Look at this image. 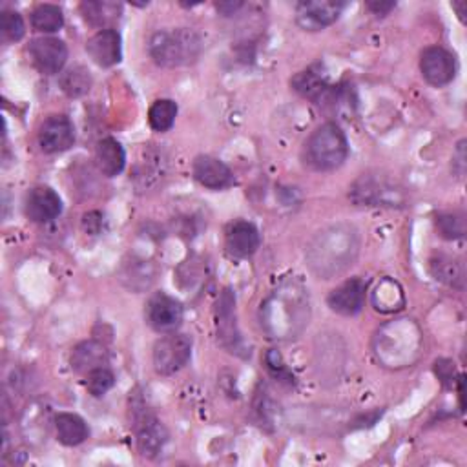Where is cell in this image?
Returning a JSON list of instances; mask_svg holds the SVG:
<instances>
[{
  "label": "cell",
  "mask_w": 467,
  "mask_h": 467,
  "mask_svg": "<svg viewBox=\"0 0 467 467\" xmlns=\"http://www.w3.org/2000/svg\"><path fill=\"white\" fill-rule=\"evenodd\" d=\"M260 249V232L249 221H234L226 230V251L230 256L245 260Z\"/></svg>",
  "instance_id": "d6986e66"
},
{
  "label": "cell",
  "mask_w": 467,
  "mask_h": 467,
  "mask_svg": "<svg viewBox=\"0 0 467 467\" xmlns=\"http://www.w3.org/2000/svg\"><path fill=\"white\" fill-rule=\"evenodd\" d=\"M148 51L157 66L180 68L198 61L203 51V40L199 33L190 28L161 30L150 37Z\"/></svg>",
  "instance_id": "277c9868"
},
{
  "label": "cell",
  "mask_w": 467,
  "mask_h": 467,
  "mask_svg": "<svg viewBox=\"0 0 467 467\" xmlns=\"http://www.w3.org/2000/svg\"><path fill=\"white\" fill-rule=\"evenodd\" d=\"M292 88L300 95L314 101L316 104H329L334 92V86H330L327 79L322 75V72L314 68H309L292 79Z\"/></svg>",
  "instance_id": "7402d4cb"
},
{
  "label": "cell",
  "mask_w": 467,
  "mask_h": 467,
  "mask_svg": "<svg viewBox=\"0 0 467 467\" xmlns=\"http://www.w3.org/2000/svg\"><path fill=\"white\" fill-rule=\"evenodd\" d=\"M343 10L341 0H307L296 6V22L305 31H320L334 24Z\"/></svg>",
  "instance_id": "30bf717a"
},
{
  "label": "cell",
  "mask_w": 467,
  "mask_h": 467,
  "mask_svg": "<svg viewBox=\"0 0 467 467\" xmlns=\"http://www.w3.org/2000/svg\"><path fill=\"white\" fill-rule=\"evenodd\" d=\"M424 336L413 320L385 323L374 336V357L389 369L411 367L422 353Z\"/></svg>",
  "instance_id": "3957f363"
},
{
  "label": "cell",
  "mask_w": 467,
  "mask_h": 467,
  "mask_svg": "<svg viewBox=\"0 0 467 467\" xmlns=\"http://www.w3.org/2000/svg\"><path fill=\"white\" fill-rule=\"evenodd\" d=\"M81 13L92 26L108 30L106 26L117 22L123 15V4L113 3V0H84Z\"/></svg>",
  "instance_id": "603a6c76"
},
{
  "label": "cell",
  "mask_w": 467,
  "mask_h": 467,
  "mask_svg": "<svg viewBox=\"0 0 467 467\" xmlns=\"http://www.w3.org/2000/svg\"><path fill=\"white\" fill-rule=\"evenodd\" d=\"M168 170V161L163 150L157 148H145L141 161L136 166V183L139 189H154L157 187Z\"/></svg>",
  "instance_id": "ffe728a7"
},
{
  "label": "cell",
  "mask_w": 467,
  "mask_h": 467,
  "mask_svg": "<svg viewBox=\"0 0 467 467\" xmlns=\"http://www.w3.org/2000/svg\"><path fill=\"white\" fill-rule=\"evenodd\" d=\"M86 51L92 61L101 68H111L121 63L123 58V44L119 31L113 28L97 31L86 44Z\"/></svg>",
  "instance_id": "2e32d148"
},
{
  "label": "cell",
  "mask_w": 467,
  "mask_h": 467,
  "mask_svg": "<svg viewBox=\"0 0 467 467\" xmlns=\"http://www.w3.org/2000/svg\"><path fill=\"white\" fill-rule=\"evenodd\" d=\"M157 276V270L152 261L146 260H137L134 258L132 261L125 263L121 269V281L132 288V290H145L148 288Z\"/></svg>",
  "instance_id": "4316f807"
},
{
  "label": "cell",
  "mask_w": 467,
  "mask_h": 467,
  "mask_svg": "<svg viewBox=\"0 0 467 467\" xmlns=\"http://www.w3.org/2000/svg\"><path fill=\"white\" fill-rule=\"evenodd\" d=\"M435 371H436L438 378H440L444 383H447V385L453 387L454 369H453V364H451L449 360H440V362H436V364H435Z\"/></svg>",
  "instance_id": "8d00e7d4"
},
{
  "label": "cell",
  "mask_w": 467,
  "mask_h": 467,
  "mask_svg": "<svg viewBox=\"0 0 467 467\" xmlns=\"http://www.w3.org/2000/svg\"><path fill=\"white\" fill-rule=\"evenodd\" d=\"M347 155L348 143L336 123L322 125L307 141V161L316 170H336L345 163Z\"/></svg>",
  "instance_id": "5b68a950"
},
{
  "label": "cell",
  "mask_w": 467,
  "mask_h": 467,
  "mask_svg": "<svg viewBox=\"0 0 467 467\" xmlns=\"http://www.w3.org/2000/svg\"><path fill=\"white\" fill-rule=\"evenodd\" d=\"M0 28H3L4 39L10 40V42H19L24 37V33H26V26H24V21H22L21 13L10 12V10L3 13Z\"/></svg>",
  "instance_id": "836d02e7"
},
{
  "label": "cell",
  "mask_w": 467,
  "mask_h": 467,
  "mask_svg": "<svg viewBox=\"0 0 467 467\" xmlns=\"http://www.w3.org/2000/svg\"><path fill=\"white\" fill-rule=\"evenodd\" d=\"M216 8H217V12L223 13L225 17H230V15L236 13L238 10L243 8V3H240V0H236V3H217Z\"/></svg>",
  "instance_id": "ab89813d"
},
{
  "label": "cell",
  "mask_w": 467,
  "mask_h": 467,
  "mask_svg": "<svg viewBox=\"0 0 467 467\" xmlns=\"http://www.w3.org/2000/svg\"><path fill=\"white\" fill-rule=\"evenodd\" d=\"M436 228L445 240H462L465 236V216L460 212L442 214L436 217Z\"/></svg>",
  "instance_id": "1f68e13d"
},
{
  "label": "cell",
  "mask_w": 467,
  "mask_h": 467,
  "mask_svg": "<svg viewBox=\"0 0 467 467\" xmlns=\"http://www.w3.org/2000/svg\"><path fill=\"white\" fill-rule=\"evenodd\" d=\"M83 228L90 236H97L102 228V214L101 212H88L83 217Z\"/></svg>",
  "instance_id": "d590c367"
},
{
  "label": "cell",
  "mask_w": 467,
  "mask_h": 467,
  "mask_svg": "<svg viewBox=\"0 0 467 467\" xmlns=\"http://www.w3.org/2000/svg\"><path fill=\"white\" fill-rule=\"evenodd\" d=\"M55 431L58 442L68 447L81 445L90 436L86 422L74 413H58L55 417Z\"/></svg>",
  "instance_id": "484cf974"
},
{
  "label": "cell",
  "mask_w": 467,
  "mask_h": 467,
  "mask_svg": "<svg viewBox=\"0 0 467 467\" xmlns=\"http://www.w3.org/2000/svg\"><path fill=\"white\" fill-rule=\"evenodd\" d=\"M26 216L35 223H49L63 212V201L49 187H35L26 196Z\"/></svg>",
  "instance_id": "ac0fdd59"
},
{
  "label": "cell",
  "mask_w": 467,
  "mask_h": 467,
  "mask_svg": "<svg viewBox=\"0 0 467 467\" xmlns=\"http://www.w3.org/2000/svg\"><path fill=\"white\" fill-rule=\"evenodd\" d=\"M420 70H422L424 79L431 86L440 88V86L449 84L454 79L456 61L447 49H444L440 46H431L422 53Z\"/></svg>",
  "instance_id": "5bb4252c"
},
{
  "label": "cell",
  "mask_w": 467,
  "mask_h": 467,
  "mask_svg": "<svg viewBox=\"0 0 467 467\" xmlns=\"http://www.w3.org/2000/svg\"><path fill=\"white\" fill-rule=\"evenodd\" d=\"M30 57L39 72L53 75L65 68L68 61V48L61 39L40 37L31 40Z\"/></svg>",
  "instance_id": "7c38bea8"
},
{
  "label": "cell",
  "mask_w": 467,
  "mask_h": 467,
  "mask_svg": "<svg viewBox=\"0 0 467 467\" xmlns=\"http://www.w3.org/2000/svg\"><path fill=\"white\" fill-rule=\"evenodd\" d=\"M61 88L66 95H70L74 99L83 97L92 88V75L84 66H74L63 74Z\"/></svg>",
  "instance_id": "4dcf8cb0"
},
{
  "label": "cell",
  "mask_w": 467,
  "mask_h": 467,
  "mask_svg": "<svg viewBox=\"0 0 467 467\" xmlns=\"http://www.w3.org/2000/svg\"><path fill=\"white\" fill-rule=\"evenodd\" d=\"M403 304H405V298H403L401 286L389 278H385L373 292V305L380 313L400 311L403 307Z\"/></svg>",
  "instance_id": "83f0119b"
},
{
  "label": "cell",
  "mask_w": 467,
  "mask_h": 467,
  "mask_svg": "<svg viewBox=\"0 0 467 467\" xmlns=\"http://www.w3.org/2000/svg\"><path fill=\"white\" fill-rule=\"evenodd\" d=\"M192 357V339L185 334L170 332L154 345V369L157 374L170 376L181 371Z\"/></svg>",
  "instance_id": "ba28073f"
},
{
  "label": "cell",
  "mask_w": 467,
  "mask_h": 467,
  "mask_svg": "<svg viewBox=\"0 0 467 467\" xmlns=\"http://www.w3.org/2000/svg\"><path fill=\"white\" fill-rule=\"evenodd\" d=\"M75 143V128L66 115H51L39 130V145L46 154L66 152Z\"/></svg>",
  "instance_id": "4fadbf2b"
},
{
  "label": "cell",
  "mask_w": 467,
  "mask_h": 467,
  "mask_svg": "<svg viewBox=\"0 0 467 467\" xmlns=\"http://www.w3.org/2000/svg\"><path fill=\"white\" fill-rule=\"evenodd\" d=\"M367 8H369V12H373L374 15L385 17V15H389V13L396 8V3H383V0H371V3H367Z\"/></svg>",
  "instance_id": "f35d334b"
},
{
  "label": "cell",
  "mask_w": 467,
  "mask_h": 467,
  "mask_svg": "<svg viewBox=\"0 0 467 467\" xmlns=\"http://www.w3.org/2000/svg\"><path fill=\"white\" fill-rule=\"evenodd\" d=\"M350 199L364 207H403L405 192L385 175L364 173L350 189Z\"/></svg>",
  "instance_id": "8992f818"
},
{
  "label": "cell",
  "mask_w": 467,
  "mask_h": 467,
  "mask_svg": "<svg viewBox=\"0 0 467 467\" xmlns=\"http://www.w3.org/2000/svg\"><path fill=\"white\" fill-rule=\"evenodd\" d=\"M108 350L101 341L90 339V341H83L79 343L70 358L72 369L79 374H88L99 367H106L108 364Z\"/></svg>",
  "instance_id": "44dd1931"
},
{
  "label": "cell",
  "mask_w": 467,
  "mask_h": 467,
  "mask_svg": "<svg viewBox=\"0 0 467 467\" xmlns=\"http://www.w3.org/2000/svg\"><path fill=\"white\" fill-rule=\"evenodd\" d=\"M178 117V104L172 99H159L148 111V123L155 132H166L173 127Z\"/></svg>",
  "instance_id": "f546056e"
},
{
  "label": "cell",
  "mask_w": 467,
  "mask_h": 467,
  "mask_svg": "<svg viewBox=\"0 0 467 467\" xmlns=\"http://www.w3.org/2000/svg\"><path fill=\"white\" fill-rule=\"evenodd\" d=\"M366 295L367 283L360 278H353L336 286L329 295L327 304L336 314L357 316L366 305Z\"/></svg>",
  "instance_id": "9a60e30c"
},
{
  "label": "cell",
  "mask_w": 467,
  "mask_h": 467,
  "mask_svg": "<svg viewBox=\"0 0 467 467\" xmlns=\"http://www.w3.org/2000/svg\"><path fill=\"white\" fill-rule=\"evenodd\" d=\"M132 420L139 453L146 458H155L168 442V433L154 417L143 398H136L132 401Z\"/></svg>",
  "instance_id": "52a82bcc"
},
{
  "label": "cell",
  "mask_w": 467,
  "mask_h": 467,
  "mask_svg": "<svg viewBox=\"0 0 467 467\" xmlns=\"http://www.w3.org/2000/svg\"><path fill=\"white\" fill-rule=\"evenodd\" d=\"M429 267H431V274L435 276L436 281L445 283L447 286H453V288H458V290L463 288V285H465V263H463V260L440 254V256H435L429 261Z\"/></svg>",
  "instance_id": "cb8c5ba5"
},
{
  "label": "cell",
  "mask_w": 467,
  "mask_h": 467,
  "mask_svg": "<svg viewBox=\"0 0 467 467\" xmlns=\"http://www.w3.org/2000/svg\"><path fill=\"white\" fill-rule=\"evenodd\" d=\"M307 288L296 281L286 279L261 304V329L270 339L285 341L298 338L311 320V302Z\"/></svg>",
  "instance_id": "6da1fadb"
},
{
  "label": "cell",
  "mask_w": 467,
  "mask_h": 467,
  "mask_svg": "<svg viewBox=\"0 0 467 467\" xmlns=\"http://www.w3.org/2000/svg\"><path fill=\"white\" fill-rule=\"evenodd\" d=\"M265 364H267V369L272 373V376L278 378L279 382H286V383L295 382V376L290 374V371L281 362V357H279L278 350H269L267 357H265Z\"/></svg>",
  "instance_id": "e575fe53"
},
{
  "label": "cell",
  "mask_w": 467,
  "mask_h": 467,
  "mask_svg": "<svg viewBox=\"0 0 467 467\" xmlns=\"http://www.w3.org/2000/svg\"><path fill=\"white\" fill-rule=\"evenodd\" d=\"M95 159H97L101 172L104 175H108V178H113V175L121 173L127 164L125 148L121 146L119 141H115L113 137H106V139L99 141V145L95 148Z\"/></svg>",
  "instance_id": "d4e9b609"
},
{
  "label": "cell",
  "mask_w": 467,
  "mask_h": 467,
  "mask_svg": "<svg viewBox=\"0 0 467 467\" xmlns=\"http://www.w3.org/2000/svg\"><path fill=\"white\" fill-rule=\"evenodd\" d=\"M453 10L458 13V19L462 22H465V12H467V3H463V0H460V3H453Z\"/></svg>",
  "instance_id": "60d3db41"
},
{
  "label": "cell",
  "mask_w": 467,
  "mask_h": 467,
  "mask_svg": "<svg viewBox=\"0 0 467 467\" xmlns=\"http://www.w3.org/2000/svg\"><path fill=\"white\" fill-rule=\"evenodd\" d=\"M217 338L234 355L247 357V348L236 323V298L226 288L217 300Z\"/></svg>",
  "instance_id": "9c48e42d"
},
{
  "label": "cell",
  "mask_w": 467,
  "mask_h": 467,
  "mask_svg": "<svg viewBox=\"0 0 467 467\" xmlns=\"http://www.w3.org/2000/svg\"><path fill=\"white\" fill-rule=\"evenodd\" d=\"M146 322L157 332H175L183 323V307L175 298L157 292L146 304Z\"/></svg>",
  "instance_id": "8fae6325"
},
{
  "label": "cell",
  "mask_w": 467,
  "mask_h": 467,
  "mask_svg": "<svg viewBox=\"0 0 467 467\" xmlns=\"http://www.w3.org/2000/svg\"><path fill=\"white\" fill-rule=\"evenodd\" d=\"M453 170L460 175V178L465 172V141H460L456 146V152L453 155Z\"/></svg>",
  "instance_id": "74e56055"
},
{
  "label": "cell",
  "mask_w": 467,
  "mask_h": 467,
  "mask_svg": "<svg viewBox=\"0 0 467 467\" xmlns=\"http://www.w3.org/2000/svg\"><path fill=\"white\" fill-rule=\"evenodd\" d=\"M115 385V376L108 367H99L86 374V387L93 396L106 394Z\"/></svg>",
  "instance_id": "d6a6232c"
},
{
  "label": "cell",
  "mask_w": 467,
  "mask_h": 467,
  "mask_svg": "<svg viewBox=\"0 0 467 467\" xmlns=\"http://www.w3.org/2000/svg\"><path fill=\"white\" fill-rule=\"evenodd\" d=\"M360 251V238L355 226L334 225L320 232L307 251V260L316 276L332 279L355 263Z\"/></svg>",
  "instance_id": "7a4b0ae2"
},
{
  "label": "cell",
  "mask_w": 467,
  "mask_h": 467,
  "mask_svg": "<svg viewBox=\"0 0 467 467\" xmlns=\"http://www.w3.org/2000/svg\"><path fill=\"white\" fill-rule=\"evenodd\" d=\"M31 24L40 33H55L65 26L63 10L55 4H40L31 13Z\"/></svg>",
  "instance_id": "f1b7e54d"
},
{
  "label": "cell",
  "mask_w": 467,
  "mask_h": 467,
  "mask_svg": "<svg viewBox=\"0 0 467 467\" xmlns=\"http://www.w3.org/2000/svg\"><path fill=\"white\" fill-rule=\"evenodd\" d=\"M192 173L201 187L210 190H223L234 185V173L230 172V168L212 155L196 157L192 164Z\"/></svg>",
  "instance_id": "e0dca14e"
}]
</instances>
